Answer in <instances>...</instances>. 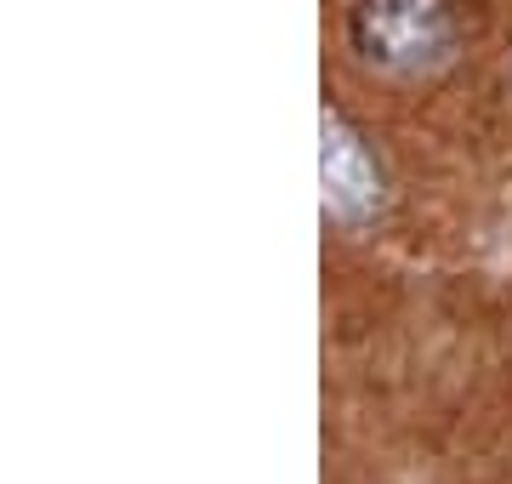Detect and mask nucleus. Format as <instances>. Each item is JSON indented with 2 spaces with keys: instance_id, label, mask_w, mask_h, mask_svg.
I'll list each match as a JSON object with an SVG mask.
<instances>
[{
  "instance_id": "nucleus-1",
  "label": "nucleus",
  "mask_w": 512,
  "mask_h": 484,
  "mask_svg": "<svg viewBox=\"0 0 512 484\" xmlns=\"http://www.w3.org/2000/svg\"><path fill=\"white\" fill-rule=\"evenodd\" d=\"M473 40L461 0H353L348 52L353 63L393 86H427L450 75Z\"/></svg>"
},
{
  "instance_id": "nucleus-2",
  "label": "nucleus",
  "mask_w": 512,
  "mask_h": 484,
  "mask_svg": "<svg viewBox=\"0 0 512 484\" xmlns=\"http://www.w3.org/2000/svg\"><path fill=\"white\" fill-rule=\"evenodd\" d=\"M319 183H325V217L336 228H376L393 205V177L382 154L330 103L319 114Z\"/></svg>"
}]
</instances>
